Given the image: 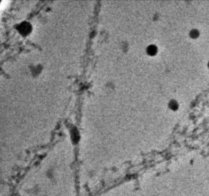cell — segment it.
Masks as SVG:
<instances>
[{"mask_svg": "<svg viewBox=\"0 0 209 196\" xmlns=\"http://www.w3.org/2000/svg\"><path fill=\"white\" fill-rule=\"evenodd\" d=\"M157 47L156 45L150 44L146 48V52L150 56H154L157 52Z\"/></svg>", "mask_w": 209, "mask_h": 196, "instance_id": "6da1fadb", "label": "cell"}, {"mask_svg": "<svg viewBox=\"0 0 209 196\" xmlns=\"http://www.w3.org/2000/svg\"><path fill=\"white\" fill-rule=\"evenodd\" d=\"M169 108L173 111H176L179 108V104L176 100H171L168 104Z\"/></svg>", "mask_w": 209, "mask_h": 196, "instance_id": "277c9868", "label": "cell"}, {"mask_svg": "<svg viewBox=\"0 0 209 196\" xmlns=\"http://www.w3.org/2000/svg\"><path fill=\"white\" fill-rule=\"evenodd\" d=\"M200 32H199V30L197 29H192L190 31H189V35L190 37L192 39H197L199 36Z\"/></svg>", "mask_w": 209, "mask_h": 196, "instance_id": "3957f363", "label": "cell"}, {"mask_svg": "<svg viewBox=\"0 0 209 196\" xmlns=\"http://www.w3.org/2000/svg\"><path fill=\"white\" fill-rule=\"evenodd\" d=\"M20 31H21L22 33L26 34L30 32V25L29 24L28 22H24L20 25Z\"/></svg>", "mask_w": 209, "mask_h": 196, "instance_id": "7a4b0ae2", "label": "cell"}, {"mask_svg": "<svg viewBox=\"0 0 209 196\" xmlns=\"http://www.w3.org/2000/svg\"><path fill=\"white\" fill-rule=\"evenodd\" d=\"M207 67H208V68L209 69V60H208V62L207 63Z\"/></svg>", "mask_w": 209, "mask_h": 196, "instance_id": "5b68a950", "label": "cell"}]
</instances>
